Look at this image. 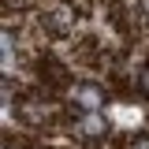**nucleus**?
<instances>
[{"mask_svg":"<svg viewBox=\"0 0 149 149\" xmlns=\"http://www.w3.org/2000/svg\"><path fill=\"white\" fill-rule=\"evenodd\" d=\"M82 130H86V138H97V134H104V123H101L97 116H86V119H82Z\"/></svg>","mask_w":149,"mask_h":149,"instance_id":"f03ea898","label":"nucleus"},{"mask_svg":"<svg viewBox=\"0 0 149 149\" xmlns=\"http://www.w3.org/2000/svg\"><path fill=\"white\" fill-rule=\"evenodd\" d=\"M134 149H149V142H138V146H134Z\"/></svg>","mask_w":149,"mask_h":149,"instance_id":"20e7f679","label":"nucleus"},{"mask_svg":"<svg viewBox=\"0 0 149 149\" xmlns=\"http://www.w3.org/2000/svg\"><path fill=\"white\" fill-rule=\"evenodd\" d=\"M74 101H78L86 112H97L104 97H101V90H97V86H78V90H74Z\"/></svg>","mask_w":149,"mask_h":149,"instance_id":"f257e3e1","label":"nucleus"},{"mask_svg":"<svg viewBox=\"0 0 149 149\" xmlns=\"http://www.w3.org/2000/svg\"><path fill=\"white\" fill-rule=\"evenodd\" d=\"M138 86H142V93H146V97H149V67H146V71H142V78H138Z\"/></svg>","mask_w":149,"mask_h":149,"instance_id":"7ed1b4c3","label":"nucleus"}]
</instances>
